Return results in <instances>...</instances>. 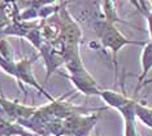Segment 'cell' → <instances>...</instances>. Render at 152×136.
<instances>
[{
	"mask_svg": "<svg viewBox=\"0 0 152 136\" xmlns=\"http://www.w3.org/2000/svg\"><path fill=\"white\" fill-rule=\"evenodd\" d=\"M94 31L100 39L103 48L109 49L112 53V61L115 65V74H116V81H118V64H117V53L121 48H124L127 44H134V45H144L147 41H135V40H129L125 38L120 30H117L115 25L105 22L104 18L96 20L94 22Z\"/></svg>",
	"mask_w": 152,
	"mask_h": 136,
	"instance_id": "6da1fadb",
	"label": "cell"
},
{
	"mask_svg": "<svg viewBox=\"0 0 152 136\" xmlns=\"http://www.w3.org/2000/svg\"><path fill=\"white\" fill-rule=\"evenodd\" d=\"M11 23H12V21L9 20L8 15H7V10H5V3L1 1L0 3V31L4 30Z\"/></svg>",
	"mask_w": 152,
	"mask_h": 136,
	"instance_id": "7c38bea8",
	"label": "cell"
},
{
	"mask_svg": "<svg viewBox=\"0 0 152 136\" xmlns=\"http://www.w3.org/2000/svg\"><path fill=\"white\" fill-rule=\"evenodd\" d=\"M38 58V55H34L31 57H23L22 60L16 62V69H17V83H18L20 88H21L23 92H25V88H23V83L25 84H29L34 87L35 89L39 91L42 95H44L50 101H53L55 99L50 95L48 92H46V89L43 88L39 83L37 82L35 76H34L33 73V64L35 62V60ZM25 97H26V92H25Z\"/></svg>",
	"mask_w": 152,
	"mask_h": 136,
	"instance_id": "3957f363",
	"label": "cell"
},
{
	"mask_svg": "<svg viewBox=\"0 0 152 136\" xmlns=\"http://www.w3.org/2000/svg\"><path fill=\"white\" fill-rule=\"evenodd\" d=\"M134 111H135V117H138L139 119L143 122L146 126L152 128V114H151V109L142 104V101H135V108H134Z\"/></svg>",
	"mask_w": 152,
	"mask_h": 136,
	"instance_id": "9c48e42d",
	"label": "cell"
},
{
	"mask_svg": "<svg viewBox=\"0 0 152 136\" xmlns=\"http://www.w3.org/2000/svg\"><path fill=\"white\" fill-rule=\"evenodd\" d=\"M151 5H152V3H151Z\"/></svg>",
	"mask_w": 152,
	"mask_h": 136,
	"instance_id": "5bb4252c",
	"label": "cell"
},
{
	"mask_svg": "<svg viewBox=\"0 0 152 136\" xmlns=\"http://www.w3.org/2000/svg\"><path fill=\"white\" fill-rule=\"evenodd\" d=\"M66 3L64 1L63 7L60 8V10L55 15V17L57 18V29H58V39L65 44H77L81 41L82 33L79 26L77 25L75 20L70 16L69 10L65 8Z\"/></svg>",
	"mask_w": 152,
	"mask_h": 136,
	"instance_id": "7a4b0ae2",
	"label": "cell"
},
{
	"mask_svg": "<svg viewBox=\"0 0 152 136\" xmlns=\"http://www.w3.org/2000/svg\"><path fill=\"white\" fill-rule=\"evenodd\" d=\"M100 5L103 7V18H104L105 22L110 23V25H115V23H125V25H129L126 21L121 20L118 15L116 12V8H115V1H102Z\"/></svg>",
	"mask_w": 152,
	"mask_h": 136,
	"instance_id": "ba28073f",
	"label": "cell"
},
{
	"mask_svg": "<svg viewBox=\"0 0 152 136\" xmlns=\"http://www.w3.org/2000/svg\"><path fill=\"white\" fill-rule=\"evenodd\" d=\"M0 56L4 57L5 60L15 61V58H13V49L5 38H0Z\"/></svg>",
	"mask_w": 152,
	"mask_h": 136,
	"instance_id": "8fae6325",
	"label": "cell"
},
{
	"mask_svg": "<svg viewBox=\"0 0 152 136\" xmlns=\"http://www.w3.org/2000/svg\"><path fill=\"white\" fill-rule=\"evenodd\" d=\"M99 97H102L108 106L115 108L118 111H121L124 108L127 106L134 100V99L127 97V95L125 93V89H124L122 93L116 92V91H110V89H102Z\"/></svg>",
	"mask_w": 152,
	"mask_h": 136,
	"instance_id": "8992f818",
	"label": "cell"
},
{
	"mask_svg": "<svg viewBox=\"0 0 152 136\" xmlns=\"http://www.w3.org/2000/svg\"><path fill=\"white\" fill-rule=\"evenodd\" d=\"M63 75L73 83L74 87L81 93H83L86 96H100L102 89H100L99 84L87 70L75 75H69V74H63Z\"/></svg>",
	"mask_w": 152,
	"mask_h": 136,
	"instance_id": "5b68a950",
	"label": "cell"
},
{
	"mask_svg": "<svg viewBox=\"0 0 152 136\" xmlns=\"http://www.w3.org/2000/svg\"><path fill=\"white\" fill-rule=\"evenodd\" d=\"M100 117L99 113L92 116H83V114H74L64 121L65 135L66 136H87L92 127L96 124Z\"/></svg>",
	"mask_w": 152,
	"mask_h": 136,
	"instance_id": "277c9868",
	"label": "cell"
},
{
	"mask_svg": "<svg viewBox=\"0 0 152 136\" xmlns=\"http://www.w3.org/2000/svg\"><path fill=\"white\" fill-rule=\"evenodd\" d=\"M0 69H3L7 74L13 76V78L17 81V69H16V62L15 61L5 60L4 57L0 56Z\"/></svg>",
	"mask_w": 152,
	"mask_h": 136,
	"instance_id": "30bf717a",
	"label": "cell"
},
{
	"mask_svg": "<svg viewBox=\"0 0 152 136\" xmlns=\"http://www.w3.org/2000/svg\"><path fill=\"white\" fill-rule=\"evenodd\" d=\"M140 64H142V74L139 75V78H138V87L135 88V91H134V99H135V96L138 95V92H139L140 87L143 86L144 78L147 76V74L150 73L151 68H152V43L151 41L144 44V49H143V53H142V57H140Z\"/></svg>",
	"mask_w": 152,
	"mask_h": 136,
	"instance_id": "52a82bcc",
	"label": "cell"
},
{
	"mask_svg": "<svg viewBox=\"0 0 152 136\" xmlns=\"http://www.w3.org/2000/svg\"><path fill=\"white\" fill-rule=\"evenodd\" d=\"M147 17V21H148V29H150V35H151V43H152V12H147L144 13Z\"/></svg>",
	"mask_w": 152,
	"mask_h": 136,
	"instance_id": "4fadbf2b",
	"label": "cell"
}]
</instances>
